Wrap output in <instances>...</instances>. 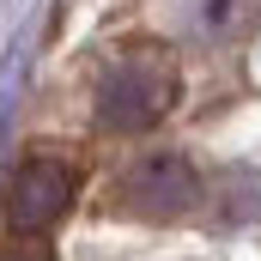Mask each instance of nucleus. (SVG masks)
I'll return each mask as SVG.
<instances>
[{
	"instance_id": "f257e3e1",
	"label": "nucleus",
	"mask_w": 261,
	"mask_h": 261,
	"mask_svg": "<svg viewBox=\"0 0 261 261\" xmlns=\"http://www.w3.org/2000/svg\"><path fill=\"white\" fill-rule=\"evenodd\" d=\"M176 97H182V73L170 61V49L128 43L103 67L91 110H97V128H110V134H146L176 110Z\"/></svg>"
},
{
	"instance_id": "20e7f679",
	"label": "nucleus",
	"mask_w": 261,
	"mask_h": 261,
	"mask_svg": "<svg viewBox=\"0 0 261 261\" xmlns=\"http://www.w3.org/2000/svg\"><path fill=\"white\" fill-rule=\"evenodd\" d=\"M219 206L225 219H261V170H231L219 182Z\"/></svg>"
},
{
	"instance_id": "f03ea898",
	"label": "nucleus",
	"mask_w": 261,
	"mask_h": 261,
	"mask_svg": "<svg viewBox=\"0 0 261 261\" xmlns=\"http://www.w3.org/2000/svg\"><path fill=\"white\" fill-rule=\"evenodd\" d=\"M79 195V170H73V158H55V152H37V158H24L18 170H12V182H6V225H12V237H43V231H55L67 219V206Z\"/></svg>"
},
{
	"instance_id": "39448f33",
	"label": "nucleus",
	"mask_w": 261,
	"mask_h": 261,
	"mask_svg": "<svg viewBox=\"0 0 261 261\" xmlns=\"http://www.w3.org/2000/svg\"><path fill=\"white\" fill-rule=\"evenodd\" d=\"M0 261H49V243H43V237H12V243L0 249Z\"/></svg>"
},
{
	"instance_id": "7ed1b4c3",
	"label": "nucleus",
	"mask_w": 261,
	"mask_h": 261,
	"mask_svg": "<svg viewBox=\"0 0 261 261\" xmlns=\"http://www.w3.org/2000/svg\"><path fill=\"white\" fill-rule=\"evenodd\" d=\"M200 195H206V182H200V170L182 152L140 158L128 176H122V189H116V200L128 206L134 219H182V213L200 206Z\"/></svg>"
}]
</instances>
